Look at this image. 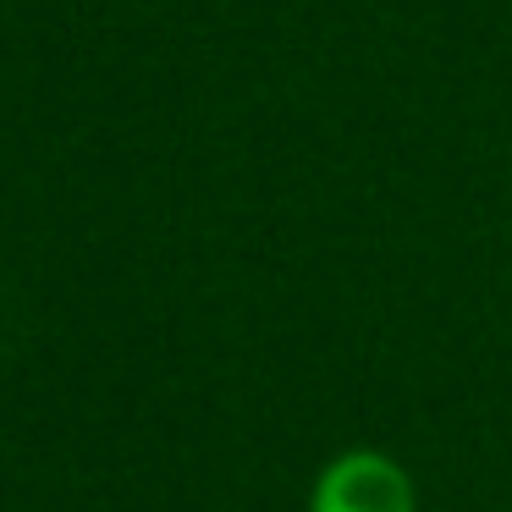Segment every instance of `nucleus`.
Listing matches in <instances>:
<instances>
[{"mask_svg": "<svg viewBox=\"0 0 512 512\" xmlns=\"http://www.w3.org/2000/svg\"><path fill=\"white\" fill-rule=\"evenodd\" d=\"M309 512H419V490L397 457L353 446L320 468L309 490Z\"/></svg>", "mask_w": 512, "mask_h": 512, "instance_id": "obj_1", "label": "nucleus"}]
</instances>
